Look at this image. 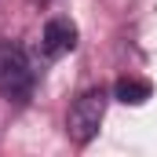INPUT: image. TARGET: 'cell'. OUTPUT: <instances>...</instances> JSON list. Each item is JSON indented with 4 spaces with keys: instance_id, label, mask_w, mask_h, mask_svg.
<instances>
[{
    "instance_id": "cell-1",
    "label": "cell",
    "mask_w": 157,
    "mask_h": 157,
    "mask_svg": "<svg viewBox=\"0 0 157 157\" xmlns=\"http://www.w3.org/2000/svg\"><path fill=\"white\" fill-rule=\"evenodd\" d=\"M106 106H110V91L106 88H88L80 91L66 113V135L73 146H88L95 135H99V124L106 117Z\"/></svg>"
},
{
    "instance_id": "cell-4",
    "label": "cell",
    "mask_w": 157,
    "mask_h": 157,
    "mask_svg": "<svg viewBox=\"0 0 157 157\" xmlns=\"http://www.w3.org/2000/svg\"><path fill=\"white\" fill-rule=\"evenodd\" d=\"M150 80H139V77H124L117 80V88H113V95H117L121 102H128V106H143L146 99H150Z\"/></svg>"
},
{
    "instance_id": "cell-2",
    "label": "cell",
    "mask_w": 157,
    "mask_h": 157,
    "mask_svg": "<svg viewBox=\"0 0 157 157\" xmlns=\"http://www.w3.org/2000/svg\"><path fill=\"white\" fill-rule=\"evenodd\" d=\"M33 84H37V70H33L26 48L0 40V95L11 102H26L33 95Z\"/></svg>"
},
{
    "instance_id": "cell-3",
    "label": "cell",
    "mask_w": 157,
    "mask_h": 157,
    "mask_svg": "<svg viewBox=\"0 0 157 157\" xmlns=\"http://www.w3.org/2000/svg\"><path fill=\"white\" fill-rule=\"evenodd\" d=\"M77 48V26L70 22V18H51L48 26H44V33H40V51L48 55V59H62V55H70Z\"/></svg>"
}]
</instances>
